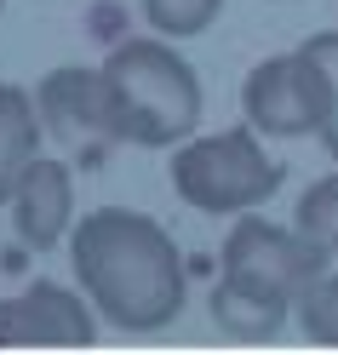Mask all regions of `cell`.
Segmentation results:
<instances>
[{"label": "cell", "instance_id": "6da1fadb", "mask_svg": "<svg viewBox=\"0 0 338 355\" xmlns=\"http://www.w3.org/2000/svg\"><path fill=\"white\" fill-rule=\"evenodd\" d=\"M69 263H75V286L115 332H161L184 315L189 298L184 252L167 235V224H155L149 212L98 207L75 218Z\"/></svg>", "mask_w": 338, "mask_h": 355}, {"label": "cell", "instance_id": "7a4b0ae2", "mask_svg": "<svg viewBox=\"0 0 338 355\" xmlns=\"http://www.w3.org/2000/svg\"><path fill=\"white\" fill-rule=\"evenodd\" d=\"M98 69H103V86H109V115H115L121 144L178 149L184 138H195L207 98H201V80L189 69V58H178L167 35L115 40Z\"/></svg>", "mask_w": 338, "mask_h": 355}, {"label": "cell", "instance_id": "3957f363", "mask_svg": "<svg viewBox=\"0 0 338 355\" xmlns=\"http://www.w3.org/2000/svg\"><path fill=\"white\" fill-rule=\"evenodd\" d=\"M287 166L264 149L258 126H230V132H207V138H184L172 149V189L178 201L212 218H241L258 212L269 195L281 189Z\"/></svg>", "mask_w": 338, "mask_h": 355}, {"label": "cell", "instance_id": "277c9868", "mask_svg": "<svg viewBox=\"0 0 338 355\" xmlns=\"http://www.w3.org/2000/svg\"><path fill=\"white\" fill-rule=\"evenodd\" d=\"M327 263L332 258L315 247L298 224H269V218H258V212H241L235 230L223 235L218 281L241 286V293H253L264 304L298 309V298L327 275Z\"/></svg>", "mask_w": 338, "mask_h": 355}, {"label": "cell", "instance_id": "5b68a950", "mask_svg": "<svg viewBox=\"0 0 338 355\" xmlns=\"http://www.w3.org/2000/svg\"><path fill=\"white\" fill-rule=\"evenodd\" d=\"M241 121L264 138H315L321 132V75L304 52H276L241 80Z\"/></svg>", "mask_w": 338, "mask_h": 355}, {"label": "cell", "instance_id": "8992f818", "mask_svg": "<svg viewBox=\"0 0 338 355\" xmlns=\"http://www.w3.org/2000/svg\"><path fill=\"white\" fill-rule=\"evenodd\" d=\"M35 109H40V126L63 144H121L115 115H109L103 69H81V63L52 69L35 86Z\"/></svg>", "mask_w": 338, "mask_h": 355}, {"label": "cell", "instance_id": "52a82bcc", "mask_svg": "<svg viewBox=\"0 0 338 355\" xmlns=\"http://www.w3.org/2000/svg\"><path fill=\"white\" fill-rule=\"evenodd\" d=\"M69 230H75V172L40 155L12 195V235L29 252H52L58 241H69Z\"/></svg>", "mask_w": 338, "mask_h": 355}, {"label": "cell", "instance_id": "ba28073f", "mask_svg": "<svg viewBox=\"0 0 338 355\" xmlns=\"http://www.w3.org/2000/svg\"><path fill=\"white\" fill-rule=\"evenodd\" d=\"M24 315H29V344H92L98 338V309L86 293L58 281H35L24 293Z\"/></svg>", "mask_w": 338, "mask_h": 355}, {"label": "cell", "instance_id": "9c48e42d", "mask_svg": "<svg viewBox=\"0 0 338 355\" xmlns=\"http://www.w3.org/2000/svg\"><path fill=\"white\" fill-rule=\"evenodd\" d=\"M40 109L24 86H0V207H12L24 172L40 161Z\"/></svg>", "mask_w": 338, "mask_h": 355}, {"label": "cell", "instance_id": "30bf717a", "mask_svg": "<svg viewBox=\"0 0 338 355\" xmlns=\"http://www.w3.org/2000/svg\"><path fill=\"white\" fill-rule=\"evenodd\" d=\"M207 309H212V327H218V332H230V338H276V332L292 321V309L264 304V298L241 293V286H223V281H212Z\"/></svg>", "mask_w": 338, "mask_h": 355}, {"label": "cell", "instance_id": "8fae6325", "mask_svg": "<svg viewBox=\"0 0 338 355\" xmlns=\"http://www.w3.org/2000/svg\"><path fill=\"white\" fill-rule=\"evenodd\" d=\"M292 224H298V230H304L327 258H338V172L315 178V184L298 195V207H292Z\"/></svg>", "mask_w": 338, "mask_h": 355}, {"label": "cell", "instance_id": "7c38bea8", "mask_svg": "<svg viewBox=\"0 0 338 355\" xmlns=\"http://www.w3.org/2000/svg\"><path fill=\"white\" fill-rule=\"evenodd\" d=\"M310 63H315V75H321V149L338 161V29H321V35H310L304 46H298Z\"/></svg>", "mask_w": 338, "mask_h": 355}, {"label": "cell", "instance_id": "4fadbf2b", "mask_svg": "<svg viewBox=\"0 0 338 355\" xmlns=\"http://www.w3.org/2000/svg\"><path fill=\"white\" fill-rule=\"evenodd\" d=\"M223 0H144V24L167 40H189V35H207L218 24Z\"/></svg>", "mask_w": 338, "mask_h": 355}, {"label": "cell", "instance_id": "5bb4252c", "mask_svg": "<svg viewBox=\"0 0 338 355\" xmlns=\"http://www.w3.org/2000/svg\"><path fill=\"white\" fill-rule=\"evenodd\" d=\"M292 315H298V327H304V338H310V344L338 349V275L327 270V275L298 298V309H292Z\"/></svg>", "mask_w": 338, "mask_h": 355}, {"label": "cell", "instance_id": "9a60e30c", "mask_svg": "<svg viewBox=\"0 0 338 355\" xmlns=\"http://www.w3.org/2000/svg\"><path fill=\"white\" fill-rule=\"evenodd\" d=\"M0 12H6V0H0Z\"/></svg>", "mask_w": 338, "mask_h": 355}]
</instances>
